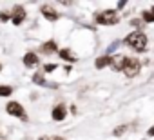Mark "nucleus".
<instances>
[{"label": "nucleus", "instance_id": "12", "mask_svg": "<svg viewBox=\"0 0 154 140\" xmlns=\"http://www.w3.org/2000/svg\"><path fill=\"white\" fill-rule=\"evenodd\" d=\"M60 58L69 60V62H74V60H76V56H72V53H71L69 49H60Z\"/></svg>", "mask_w": 154, "mask_h": 140}, {"label": "nucleus", "instance_id": "6", "mask_svg": "<svg viewBox=\"0 0 154 140\" xmlns=\"http://www.w3.org/2000/svg\"><path fill=\"white\" fill-rule=\"evenodd\" d=\"M65 115H67V107H65V104H58V106L53 109V120H56V122L63 120Z\"/></svg>", "mask_w": 154, "mask_h": 140}, {"label": "nucleus", "instance_id": "18", "mask_svg": "<svg viewBox=\"0 0 154 140\" xmlns=\"http://www.w3.org/2000/svg\"><path fill=\"white\" fill-rule=\"evenodd\" d=\"M125 129H127L125 126H120V127H116V129H114V135L118 136V135H122V133H125Z\"/></svg>", "mask_w": 154, "mask_h": 140}, {"label": "nucleus", "instance_id": "8", "mask_svg": "<svg viewBox=\"0 0 154 140\" xmlns=\"http://www.w3.org/2000/svg\"><path fill=\"white\" fill-rule=\"evenodd\" d=\"M40 13H42V15H44V17H45L47 20H53V22H54V20L58 18V13H56V11H54V9L51 8V6H47V4H45V6H42Z\"/></svg>", "mask_w": 154, "mask_h": 140}, {"label": "nucleus", "instance_id": "19", "mask_svg": "<svg viewBox=\"0 0 154 140\" xmlns=\"http://www.w3.org/2000/svg\"><path fill=\"white\" fill-rule=\"evenodd\" d=\"M132 26H138V27H140V26H141V20H132Z\"/></svg>", "mask_w": 154, "mask_h": 140}, {"label": "nucleus", "instance_id": "15", "mask_svg": "<svg viewBox=\"0 0 154 140\" xmlns=\"http://www.w3.org/2000/svg\"><path fill=\"white\" fill-rule=\"evenodd\" d=\"M9 18H11V15L8 11H0V20H2V22H8Z\"/></svg>", "mask_w": 154, "mask_h": 140}, {"label": "nucleus", "instance_id": "22", "mask_svg": "<svg viewBox=\"0 0 154 140\" xmlns=\"http://www.w3.org/2000/svg\"><path fill=\"white\" fill-rule=\"evenodd\" d=\"M150 13H154V8H152V11H150Z\"/></svg>", "mask_w": 154, "mask_h": 140}, {"label": "nucleus", "instance_id": "17", "mask_svg": "<svg viewBox=\"0 0 154 140\" xmlns=\"http://www.w3.org/2000/svg\"><path fill=\"white\" fill-rule=\"evenodd\" d=\"M53 69H56V64H45V65H44V71H45V73H51Z\"/></svg>", "mask_w": 154, "mask_h": 140}, {"label": "nucleus", "instance_id": "1", "mask_svg": "<svg viewBox=\"0 0 154 140\" xmlns=\"http://www.w3.org/2000/svg\"><path fill=\"white\" fill-rule=\"evenodd\" d=\"M125 44L134 51H145L147 49V37L141 31H134L125 38Z\"/></svg>", "mask_w": 154, "mask_h": 140}, {"label": "nucleus", "instance_id": "23", "mask_svg": "<svg viewBox=\"0 0 154 140\" xmlns=\"http://www.w3.org/2000/svg\"><path fill=\"white\" fill-rule=\"evenodd\" d=\"M0 69H2V65H0Z\"/></svg>", "mask_w": 154, "mask_h": 140}, {"label": "nucleus", "instance_id": "5", "mask_svg": "<svg viewBox=\"0 0 154 140\" xmlns=\"http://www.w3.org/2000/svg\"><path fill=\"white\" fill-rule=\"evenodd\" d=\"M127 62H129V56H125V55H114L112 56V67L116 71H125Z\"/></svg>", "mask_w": 154, "mask_h": 140}, {"label": "nucleus", "instance_id": "4", "mask_svg": "<svg viewBox=\"0 0 154 140\" xmlns=\"http://www.w3.org/2000/svg\"><path fill=\"white\" fill-rule=\"evenodd\" d=\"M140 67H141L140 60H138V58L129 56V62H127V67H125V75H127V77H134V75H138Z\"/></svg>", "mask_w": 154, "mask_h": 140}, {"label": "nucleus", "instance_id": "13", "mask_svg": "<svg viewBox=\"0 0 154 140\" xmlns=\"http://www.w3.org/2000/svg\"><path fill=\"white\" fill-rule=\"evenodd\" d=\"M13 93V88L9 86H0V97H9Z\"/></svg>", "mask_w": 154, "mask_h": 140}, {"label": "nucleus", "instance_id": "10", "mask_svg": "<svg viewBox=\"0 0 154 140\" xmlns=\"http://www.w3.org/2000/svg\"><path fill=\"white\" fill-rule=\"evenodd\" d=\"M40 51H42V53H45V55H49V53L56 51V42H54V40H49V42H45V44L40 47Z\"/></svg>", "mask_w": 154, "mask_h": 140}, {"label": "nucleus", "instance_id": "2", "mask_svg": "<svg viewBox=\"0 0 154 140\" xmlns=\"http://www.w3.org/2000/svg\"><path fill=\"white\" fill-rule=\"evenodd\" d=\"M96 22L102 24V26H112V24H118L120 22V15L118 11L111 9V11H102L96 15Z\"/></svg>", "mask_w": 154, "mask_h": 140}, {"label": "nucleus", "instance_id": "14", "mask_svg": "<svg viewBox=\"0 0 154 140\" xmlns=\"http://www.w3.org/2000/svg\"><path fill=\"white\" fill-rule=\"evenodd\" d=\"M143 20H145V22H154V13L143 11Z\"/></svg>", "mask_w": 154, "mask_h": 140}, {"label": "nucleus", "instance_id": "7", "mask_svg": "<svg viewBox=\"0 0 154 140\" xmlns=\"http://www.w3.org/2000/svg\"><path fill=\"white\" fill-rule=\"evenodd\" d=\"M13 13H15V15H13V24H15V26H20V24L24 22V18H26V9L20 8V6H17Z\"/></svg>", "mask_w": 154, "mask_h": 140}, {"label": "nucleus", "instance_id": "16", "mask_svg": "<svg viewBox=\"0 0 154 140\" xmlns=\"http://www.w3.org/2000/svg\"><path fill=\"white\" fill-rule=\"evenodd\" d=\"M33 80H35L36 84H44V77H42L40 73H35V75H33Z\"/></svg>", "mask_w": 154, "mask_h": 140}, {"label": "nucleus", "instance_id": "21", "mask_svg": "<svg viewBox=\"0 0 154 140\" xmlns=\"http://www.w3.org/2000/svg\"><path fill=\"white\" fill-rule=\"evenodd\" d=\"M51 140H63V138H60V136H53Z\"/></svg>", "mask_w": 154, "mask_h": 140}, {"label": "nucleus", "instance_id": "20", "mask_svg": "<svg viewBox=\"0 0 154 140\" xmlns=\"http://www.w3.org/2000/svg\"><path fill=\"white\" fill-rule=\"evenodd\" d=\"M147 133H149V136H152V135H154V127H150V129H149Z\"/></svg>", "mask_w": 154, "mask_h": 140}, {"label": "nucleus", "instance_id": "11", "mask_svg": "<svg viewBox=\"0 0 154 140\" xmlns=\"http://www.w3.org/2000/svg\"><path fill=\"white\" fill-rule=\"evenodd\" d=\"M105 65H112V56H100L96 60V67L98 69H103Z\"/></svg>", "mask_w": 154, "mask_h": 140}, {"label": "nucleus", "instance_id": "3", "mask_svg": "<svg viewBox=\"0 0 154 140\" xmlns=\"http://www.w3.org/2000/svg\"><path fill=\"white\" fill-rule=\"evenodd\" d=\"M6 111L9 113V115H13V116H18V118H27L26 116V109L22 107V104H18V102H9L8 106H6Z\"/></svg>", "mask_w": 154, "mask_h": 140}, {"label": "nucleus", "instance_id": "9", "mask_svg": "<svg viewBox=\"0 0 154 140\" xmlns=\"http://www.w3.org/2000/svg\"><path fill=\"white\" fill-rule=\"evenodd\" d=\"M24 64H26L27 67L36 65V64H38V56H36V53H27V55L24 56Z\"/></svg>", "mask_w": 154, "mask_h": 140}]
</instances>
